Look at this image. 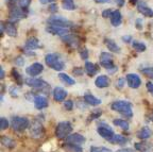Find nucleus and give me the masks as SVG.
<instances>
[{
  "instance_id": "f257e3e1",
  "label": "nucleus",
  "mask_w": 153,
  "mask_h": 152,
  "mask_svg": "<svg viewBox=\"0 0 153 152\" xmlns=\"http://www.w3.org/2000/svg\"><path fill=\"white\" fill-rule=\"evenodd\" d=\"M112 110L116 111V112L120 113L127 118H131L133 116V111H132V104L129 101H123V100H119L116 101L112 104Z\"/></svg>"
},
{
  "instance_id": "f03ea898",
  "label": "nucleus",
  "mask_w": 153,
  "mask_h": 152,
  "mask_svg": "<svg viewBox=\"0 0 153 152\" xmlns=\"http://www.w3.org/2000/svg\"><path fill=\"white\" fill-rule=\"evenodd\" d=\"M45 62L50 68L54 69L56 72H61L64 69V62L61 60V57L57 53H49L46 55Z\"/></svg>"
},
{
  "instance_id": "7ed1b4c3",
  "label": "nucleus",
  "mask_w": 153,
  "mask_h": 152,
  "mask_svg": "<svg viewBox=\"0 0 153 152\" xmlns=\"http://www.w3.org/2000/svg\"><path fill=\"white\" fill-rule=\"evenodd\" d=\"M72 131V127L70 124V122L68 121H64V122H60L57 124L56 128H55V136L60 139H63V138L67 137L71 133Z\"/></svg>"
},
{
  "instance_id": "20e7f679",
  "label": "nucleus",
  "mask_w": 153,
  "mask_h": 152,
  "mask_svg": "<svg viewBox=\"0 0 153 152\" xmlns=\"http://www.w3.org/2000/svg\"><path fill=\"white\" fill-rule=\"evenodd\" d=\"M29 127V119L26 117H13L12 118V128L16 132H22Z\"/></svg>"
},
{
  "instance_id": "39448f33",
  "label": "nucleus",
  "mask_w": 153,
  "mask_h": 152,
  "mask_svg": "<svg viewBox=\"0 0 153 152\" xmlns=\"http://www.w3.org/2000/svg\"><path fill=\"white\" fill-rule=\"evenodd\" d=\"M48 24L53 25V26L63 27V28H71L72 22H70L67 18H64L62 16H52L48 19Z\"/></svg>"
},
{
  "instance_id": "423d86ee",
  "label": "nucleus",
  "mask_w": 153,
  "mask_h": 152,
  "mask_svg": "<svg viewBox=\"0 0 153 152\" xmlns=\"http://www.w3.org/2000/svg\"><path fill=\"white\" fill-rule=\"evenodd\" d=\"M46 31L49 32V33L53 34V35H59V36H65L67 34H69V29L68 28H63V27H59V26H53L50 25L46 28Z\"/></svg>"
},
{
  "instance_id": "0eeeda50",
  "label": "nucleus",
  "mask_w": 153,
  "mask_h": 152,
  "mask_svg": "<svg viewBox=\"0 0 153 152\" xmlns=\"http://www.w3.org/2000/svg\"><path fill=\"white\" fill-rule=\"evenodd\" d=\"M25 17V13L22 12V9H19L17 7H11L10 10V14H9V20L12 22H19L20 19H22Z\"/></svg>"
},
{
  "instance_id": "6e6552de",
  "label": "nucleus",
  "mask_w": 153,
  "mask_h": 152,
  "mask_svg": "<svg viewBox=\"0 0 153 152\" xmlns=\"http://www.w3.org/2000/svg\"><path fill=\"white\" fill-rule=\"evenodd\" d=\"M100 64L105 69H111L115 67L114 63H113V57L108 52H101L100 54Z\"/></svg>"
},
{
  "instance_id": "1a4fd4ad",
  "label": "nucleus",
  "mask_w": 153,
  "mask_h": 152,
  "mask_svg": "<svg viewBox=\"0 0 153 152\" xmlns=\"http://www.w3.org/2000/svg\"><path fill=\"white\" fill-rule=\"evenodd\" d=\"M26 84L30 87H33V88H46L48 87V84L46 83L45 81L41 80V79H36V78H28L26 81Z\"/></svg>"
},
{
  "instance_id": "9d476101",
  "label": "nucleus",
  "mask_w": 153,
  "mask_h": 152,
  "mask_svg": "<svg viewBox=\"0 0 153 152\" xmlns=\"http://www.w3.org/2000/svg\"><path fill=\"white\" fill-rule=\"evenodd\" d=\"M30 132H31V135L35 138H39L44 135V127L43 124L39 122V121H34L33 124L31 126V129H30Z\"/></svg>"
},
{
  "instance_id": "9b49d317",
  "label": "nucleus",
  "mask_w": 153,
  "mask_h": 152,
  "mask_svg": "<svg viewBox=\"0 0 153 152\" xmlns=\"http://www.w3.org/2000/svg\"><path fill=\"white\" fill-rule=\"evenodd\" d=\"M126 80H127L128 85L131 88H138L141 84V80L137 75L135 74H129L126 77Z\"/></svg>"
},
{
  "instance_id": "f8f14e48",
  "label": "nucleus",
  "mask_w": 153,
  "mask_h": 152,
  "mask_svg": "<svg viewBox=\"0 0 153 152\" xmlns=\"http://www.w3.org/2000/svg\"><path fill=\"white\" fill-rule=\"evenodd\" d=\"M43 70H44L43 65L39 64V63H34V64L30 65V66L26 69V72L30 77H35V76H38L39 74H42Z\"/></svg>"
},
{
  "instance_id": "ddd939ff",
  "label": "nucleus",
  "mask_w": 153,
  "mask_h": 152,
  "mask_svg": "<svg viewBox=\"0 0 153 152\" xmlns=\"http://www.w3.org/2000/svg\"><path fill=\"white\" fill-rule=\"evenodd\" d=\"M97 131H98L99 135H100L101 137L104 138V139H106V140H111L115 135L112 129L108 128V127H99Z\"/></svg>"
},
{
  "instance_id": "4468645a",
  "label": "nucleus",
  "mask_w": 153,
  "mask_h": 152,
  "mask_svg": "<svg viewBox=\"0 0 153 152\" xmlns=\"http://www.w3.org/2000/svg\"><path fill=\"white\" fill-rule=\"evenodd\" d=\"M63 42L67 44V45L71 46L74 48H78L79 47V44H80V40L78 38V36L74 35V34H67V35L63 36L62 37Z\"/></svg>"
},
{
  "instance_id": "2eb2a0df",
  "label": "nucleus",
  "mask_w": 153,
  "mask_h": 152,
  "mask_svg": "<svg viewBox=\"0 0 153 152\" xmlns=\"http://www.w3.org/2000/svg\"><path fill=\"white\" fill-rule=\"evenodd\" d=\"M67 97V92L62 87H55L53 90V99L56 102H62Z\"/></svg>"
},
{
  "instance_id": "dca6fc26",
  "label": "nucleus",
  "mask_w": 153,
  "mask_h": 152,
  "mask_svg": "<svg viewBox=\"0 0 153 152\" xmlns=\"http://www.w3.org/2000/svg\"><path fill=\"white\" fill-rule=\"evenodd\" d=\"M66 140H67V143L76 144V145H82V144L85 143V138H84L81 134H78V133L68 135L66 137Z\"/></svg>"
},
{
  "instance_id": "f3484780",
  "label": "nucleus",
  "mask_w": 153,
  "mask_h": 152,
  "mask_svg": "<svg viewBox=\"0 0 153 152\" xmlns=\"http://www.w3.org/2000/svg\"><path fill=\"white\" fill-rule=\"evenodd\" d=\"M34 107L37 110H43L48 107V100L44 96H36L34 98Z\"/></svg>"
},
{
  "instance_id": "a211bd4d",
  "label": "nucleus",
  "mask_w": 153,
  "mask_h": 152,
  "mask_svg": "<svg viewBox=\"0 0 153 152\" xmlns=\"http://www.w3.org/2000/svg\"><path fill=\"white\" fill-rule=\"evenodd\" d=\"M95 84H96V86H97V87H99V88L108 87V86L110 85V78H108V76H104V75H102V76H99L98 78L96 79Z\"/></svg>"
},
{
  "instance_id": "6ab92c4d",
  "label": "nucleus",
  "mask_w": 153,
  "mask_h": 152,
  "mask_svg": "<svg viewBox=\"0 0 153 152\" xmlns=\"http://www.w3.org/2000/svg\"><path fill=\"white\" fill-rule=\"evenodd\" d=\"M122 22V16L121 13L118 11V10H115L113 11L112 15H111V22L114 27H118Z\"/></svg>"
},
{
  "instance_id": "aec40b11",
  "label": "nucleus",
  "mask_w": 153,
  "mask_h": 152,
  "mask_svg": "<svg viewBox=\"0 0 153 152\" xmlns=\"http://www.w3.org/2000/svg\"><path fill=\"white\" fill-rule=\"evenodd\" d=\"M152 134L153 132L151 129H149L148 127H143L137 132V137L140 138V139H148L149 137L152 136Z\"/></svg>"
},
{
  "instance_id": "412c9836",
  "label": "nucleus",
  "mask_w": 153,
  "mask_h": 152,
  "mask_svg": "<svg viewBox=\"0 0 153 152\" xmlns=\"http://www.w3.org/2000/svg\"><path fill=\"white\" fill-rule=\"evenodd\" d=\"M26 48L29 50H35L38 49V48H41V45H39V42L37 40V38L30 37L26 42Z\"/></svg>"
},
{
  "instance_id": "4be33fe9",
  "label": "nucleus",
  "mask_w": 153,
  "mask_h": 152,
  "mask_svg": "<svg viewBox=\"0 0 153 152\" xmlns=\"http://www.w3.org/2000/svg\"><path fill=\"white\" fill-rule=\"evenodd\" d=\"M137 10H138V12L141 13L143 16H146V17L153 16V11L150 9V7H147L145 3H139V4L137 5Z\"/></svg>"
},
{
  "instance_id": "5701e85b",
  "label": "nucleus",
  "mask_w": 153,
  "mask_h": 152,
  "mask_svg": "<svg viewBox=\"0 0 153 152\" xmlns=\"http://www.w3.org/2000/svg\"><path fill=\"white\" fill-rule=\"evenodd\" d=\"M5 27V32H7V35L12 36V37H15L17 35V30H16V27L14 26V22H9L4 25Z\"/></svg>"
},
{
  "instance_id": "b1692460",
  "label": "nucleus",
  "mask_w": 153,
  "mask_h": 152,
  "mask_svg": "<svg viewBox=\"0 0 153 152\" xmlns=\"http://www.w3.org/2000/svg\"><path fill=\"white\" fill-rule=\"evenodd\" d=\"M85 72L89 77H93L97 74V72H98V67L91 62H86L85 63Z\"/></svg>"
},
{
  "instance_id": "393cba45",
  "label": "nucleus",
  "mask_w": 153,
  "mask_h": 152,
  "mask_svg": "<svg viewBox=\"0 0 153 152\" xmlns=\"http://www.w3.org/2000/svg\"><path fill=\"white\" fill-rule=\"evenodd\" d=\"M84 101H85L87 104L94 105V107H96V105H99L101 103V100L100 99L94 97L93 95H89V94H87V95L84 96Z\"/></svg>"
},
{
  "instance_id": "a878e982",
  "label": "nucleus",
  "mask_w": 153,
  "mask_h": 152,
  "mask_svg": "<svg viewBox=\"0 0 153 152\" xmlns=\"http://www.w3.org/2000/svg\"><path fill=\"white\" fill-rule=\"evenodd\" d=\"M134 146H135V149L139 152H151V150H152L150 144L145 143V142H143V143H136Z\"/></svg>"
},
{
  "instance_id": "bb28decb",
  "label": "nucleus",
  "mask_w": 153,
  "mask_h": 152,
  "mask_svg": "<svg viewBox=\"0 0 153 152\" xmlns=\"http://www.w3.org/2000/svg\"><path fill=\"white\" fill-rule=\"evenodd\" d=\"M105 44H106V47H108V49L110 50L111 52L118 53L120 51V48L118 47V45L116 43H115L114 40H112V39H106V40H105Z\"/></svg>"
},
{
  "instance_id": "cd10ccee",
  "label": "nucleus",
  "mask_w": 153,
  "mask_h": 152,
  "mask_svg": "<svg viewBox=\"0 0 153 152\" xmlns=\"http://www.w3.org/2000/svg\"><path fill=\"white\" fill-rule=\"evenodd\" d=\"M64 149L67 152H83V149L79 145L70 144V143H67L66 145H64Z\"/></svg>"
},
{
  "instance_id": "c85d7f7f",
  "label": "nucleus",
  "mask_w": 153,
  "mask_h": 152,
  "mask_svg": "<svg viewBox=\"0 0 153 152\" xmlns=\"http://www.w3.org/2000/svg\"><path fill=\"white\" fill-rule=\"evenodd\" d=\"M1 144H2L4 147L10 148V149L14 148L15 145H16L14 140H13L11 137H9V136H2V138H1Z\"/></svg>"
},
{
  "instance_id": "c756f323",
  "label": "nucleus",
  "mask_w": 153,
  "mask_h": 152,
  "mask_svg": "<svg viewBox=\"0 0 153 152\" xmlns=\"http://www.w3.org/2000/svg\"><path fill=\"white\" fill-rule=\"evenodd\" d=\"M110 142H112V143H114V144H118V145H124V144L128 143V139H127V137H124V136L120 135V134H116V135H114V137H113Z\"/></svg>"
},
{
  "instance_id": "7c9ffc66",
  "label": "nucleus",
  "mask_w": 153,
  "mask_h": 152,
  "mask_svg": "<svg viewBox=\"0 0 153 152\" xmlns=\"http://www.w3.org/2000/svg\"><path fill=\"white\" fill-rule=\"evenodd\" d=\"M59 78H60V80L62 81V82H64L67 85H74V84L76 83V81H74L71 77H69L66 74H59Z\"/></svg>"
},
{
  "instance_id": "2f4dec72",
  "label": "nucleus",
  "mask_w": 153,
  "mask_h": 152,
  "mask_svg": "<svg viewBox=\"0 0 153 152\" xmlns=\"http://www.w3.org/2000/svg\"><path fill=\"white\" fill-rule=\"evenodd\" d=\"M113 124H114L115 126L120 127L122 130H126V131L129 130V122H128L127 120H123V119H115V120L113 121Z\"/></svg>"
},
{
  "instance_id": "473e14b6",
  "label": "nucleus",
  "mask_w": 153,
  "mask_h": 152,
  "mask_svg": "<svg viewBox=\"0 0 153 152\" xmlns=\"http://www.w3.org/2000/svg\"><path fill=\"white\" fill-rule=\"evenodd\" d=\"M132 46L135 50H136L137 52H143L146 50V45L141 42H137V40H134L133 43H132Z\"/></svg>"
},
{
  "instance_id": "72a5a7b5",
  "label": "nucleus",
  "mask_w": 153,
  "mask_h": 152,
  "mask_svg": "<svg viewBox=\"0 0 153 152\" xmlns=\"http://www.w3.org/2000/svg\"><path fill=\"white\" fill-rule=\"evenodd\" d=\"M62 7H64L65 10H68V11H72V10H74L76 5H74V0H63Z\"/></svg>"
},
{
  "instance_id": "f704fd0d",
  "label": "nucleus",
  "mask_w": 153,
  "mask_h": 152,
  "mask_svg": "<svg viewBox=\"0 0 153 152\" xmlns=\"http://www.w3.org/2000/svg\"><path fill=\"white\" fill-rule=\"evenodd\" d=\"M12 77L16 80V82L19 84V85H22V84L24 83V80H22V76L19 75V72H17L16 69H12Z\"/></svg>"
},
{
  "instance_id": "c9c22d12",
  "label": "nucleus",
  "mask_w": 153,
  "mask_h": 152,
  "mask_svg": "<svg viewBox=\"0 0 153 152\" xmlns=\"http://www.w3.org/2000/svg\"><path fill=\"white\" fill-rule=\"evenodd\" d=\"M141 72H143L145 76H147L148 78L153 79V68L152 67H147V68L141 69Z\"/></svg>"
},
{
  "instance_id": "e433bc0d",
  "label": "nucleus",
  "mask_w": 153,
  "mask_h": 152,
  "mask_svg": "<svg viewBox=\"0 0 153 152\" xmlns=\"http://www.w3.org/2000/svg\"><path fill=\"white\" fill-rule=\"evenodd\" d=\"M91 152H112V150L105 147H91Z\"/></svg>"
},
{
  "instance_id": "4c0bfd02",
  "label": "nucleus",
  "mask_w": 153,
  "mask_h": 152,
  "mask_svg": "<svg viewBox=\"0 0 153 152\" xmlns=\"http://www.w3.org/2000/svg\"><path fill=\"white\" fill-rule=\"evenodd\" d=\"M9 128V121H7V118H4V117H2V118L0 119V129L1 130H5V129Z\"/></svg>"
},
{
  "instance_id": "58836bf2",
  "label": "nucleus",
  "mask_w": 153,
  "mask_h": 152,
  "mask_svg": "<svg viewBox=\"0 0 153 152\" xmlns=\"http://www.w3.org/2000/svg\"><path fill=\"white\" fill-rule=\"evenodd\" d=\"M31 0H19V5L22 9H27V7L30 5Z\"/></svg>"
},
{
  "instance_id": "ea45409f",
  "label": "nucleus",
  "mask_w": 153,
  "mask_h": 152,
  "mask_svg": "<svg viewBox=\"0 0 153 152\" xmlns=\"http://www.w3.org/2000/svg\"><path fill=\"white\" fill-rule=\"evenodd\" d=\"M64 107H65V109L68 110V111H71V110L74 109V102H72L71 100H67V101H65Z\"/></svg>"
},
{
  "instance_id": "a19ab883",
  "label": "nucleus",
  "mask_w": 153,
  "mask_h": 152,
  "mask_svg": "<svg viewBox=\"0 0 153 152\" xmlns=\"http://www.w3.org/2000/svg\"><path fill=\"white\" fill-rule=\"evenodd\" d=\"M15 64H16L17 66H24L25 59L22 57H17L16 59H15Z\"/></svg>"
},
{
  "instance_id": "79ce46f5",
  "label": "nucleus",
  "mask_w": 153,
  "mask_h": 152,
  "mask_svg": "<svg viewBox=\"0 0 153 152\" xmlns=\"http://www.w3.org/2000/svg\"><path fill=\"white\" fill-rule=\"evenodd\" d=\"M123 85H124V79L123 78L118 79V81L116 82V87L119 88V89H121V88L123 87Z\"/></svg>"
},
{
  "instance_id": "37998d69",
  "label": "nucleus",
  "mask_w": 153,
  "mask_h": 152,
  "mask_svg": "<svg viewBox=\"0 0 153 152\" xmlns=\"http://www.w3.org/2000/svg\"><path fill=\"white\" fill-rule=\"evenodd\" d=\"M101 114H102V112H101V111H95V112H94L93 114L91 115V117L88 118V120H91V119H96V118H98L99 116H101Z\"/></svg>"
},
{
  "instance_id": "c03bdc74",
  "label": "nucleus",
  "mask_w": 153,
  "mask_h": 152,
  "mask_svg": "<svg viewBox=\"0 0 153 152\" xmlns=\"http://www.w3.org/2000/svg\"><path fill=\"white\" fill-rule=\"evenodd\" d=\"M112 13H113L112 10L108 9V10H105V11H103L102 12V16L104 17V18H110L111 15H112Z\"/></svg>"
},
{
  "instance_id": "a18cd8bd",
  "label": "nucleus",
  "mask_w": 153,
  "mask_h": 152,
  "mask_svg": "<svg viewBox=\"0 0 153 152\" xmlns=\"http://www.w3.org/2000/svg\"><path fill=\"white\" fill-rule=\"evenodd\" d=\"M80 55L83 60H87L88 59V52H87V49H82L81 52H80Z\"/></svg>"
},
{
  "instance_id": "49530a36",
  "label": "nucleus",
  "mask_w": 153,
  "mask_h": 152,
  "mask_svg": "<svg viewBox=\"0 0 153 152\" xmlns=\"http://www.w3.org/2000/svg\"><path fill=\"white\" fill-rule=\"evenodd\" d=\"M57 10H59V7H57V5L55 4V3H51V4L49 5V11H50L51 13H56Z\"/></svg>"
},
{
  "instance_id": "de8ad7c7",
  "label": "nucleus",
  "mask_w": 153,
  "mask_h": 152,
  "mask_svg": "<svg viewBox=\"0 0 153 152\" xmlns=\"http://www.w3.org/2000/svg\"><path fill=\"white\" fill-rule=\"evenodd\" d=\"M10 94L13 96V97H17V94H18V89L16 88V86H13V87L10 88Z\"/></svg>"
},
{
  "instance_id": "09e8293b",
  "label": "nucleus",
  "mask_w": 153,
  "mask_h": 152,
  "mask_svg": "<svg viewBox=\"0 0 153 152\" xmlns=\"http://www.w3.org/2000/svg\"><path fill=\"white\" fill-rule=\"evenodd\" d=\"M146 85H147V89H148V92L153 96V83L152 82H147Z\"/></svg>"
},
{
  "instance_id": "8fccbe9b",
  "label": "nucleus",
  "mask_w": 153,
  "mask_h": 152,
  "mask_svg": "<svg viewBox=\"0 0 153 152\" xmlns=\"http://www.w3.org/2000/svg\"><path fill=\"white\" fill-rule=\"evenodd\" d=\"M83 72H84V70L82 68H74V75H76V76H81Z\"/></svg>"
},
{
  "instance_id": "3c124183",
  "label": "nucleus",
  "mask_w": 153,
  "mask_h": 152,
  "mask_svg": "<svg viewBox=\"0 0 153 152\" xmlns=\"http://www.w3.org/2000/svg\"><path fill=\"white\" fill-rule=\"evenodd\" d=\"M141 22H143V19L141 18H138L136 19V22H135V24H136V27L138 30H141V28H143V26H141Z\"/></svg>"
},
{
  "instance_id": "603ef678",
  "label": "nucleus",
  "mask_w": 153,
  "mask_h": 152,
  "mask_svg": "<svg viewBox=\"0 0 153 152\" xmlns=\"http://www.w3.org/2000/svg\"><path fill=\"white\" fill-rule=\"evenodd\" d=\"M7 5L10 7H16V0H7Z\"/></svg>"
},
{
  "instance_id": "864d4df0",
  "label": "nucleus",
  "mask_w": 153,
  "mask_h": 152,
  "mask_svg": "<svg viewBox=\"0 0 153 152\" xmlns=\"http://www.w3.org/2000/svg\"><path fill=\"white\" fill-rule=\"evenodd\" d=\"M122 40H123V42H127V43H129V42H131L132 40V38H131V36H123V37H122Z\"/></svg>"
},
{
  "instance_id": "5fc2aeb1",
  "label": "nucleus",
  "mask_w": 153,
  "mask_h": 152,
  "mask_svg": "<svg viewBox=\"0 0 153 152\" xmlns=\"http://www.w3.org/2000/svg\"><path fill=\"white\" fill-rule=\"evenodd\" d=\"M117 152H134L133 149H130V148H127V149H120L118 150Z\"/></svg>"
},
{
  "instance_id": "6e6d98bb",
  "label": "nucleus",
  "mask_w": 153,
  "mask_h": 152,
  "mask_svg": "<svg viewBox=\"0 0 153 152\" xmlns=\"http://www.w3.org/2000/svg\"><path fill=\"white\" fill-rule=\"evenodd\" d=\"M124 2H126V0H117V4L119 5V7H123Z\"/></svg>"
},
{
  "instance_id": "4d7b16f0",
  "label": "nucleus",
  "mask_w": 153,
  "mask_h": 152,
  "mask_svg": "<svg viewBox=\"0 0 153 152\" xmlns=\"http://www.w3.org/2000/svg\"><path fill=\"white\" fill-rule=\"evenodd\" d=\"M0 78H1V79H3V78H4V70H3V68H2V67H1V68H0Z\"/></svg>"
},
{
  "instance_id": "13d9d810",
  "label": "nucleus",
  "mask_w": 153,
  "mask_h": 152,
  "mask_svg": "<svg viewBox=\"0 0 153 152\" xmlns=\"http://www.w3.org/2000/svg\"><path fill=\"white\" fill-rule=\"evenodd\" d=\"M116 70H117V67L115 66V67H113V68H111V69H108V72H110V74H114L115 72H116Z\"/></svg>"
},
{
  "instance_id": "bf43d9fd",
  "label": "nucleus",
  "mask_w": 153,
  "mask_h": 152,
  "mask_svg": "<svg viewBox=\"0 0 153 152\" xmlns=\"http://www.w3.org/2000/svg\"><path fill=\"white\" fill-rule=\"evenodd\" d=\"M112 0H98V2L100 3H108V2H111Z\"/></svg>"
},
{
  "instance_id": "052dcab7",
  "label": "nucleus",
  "mask_w": 153,
  "mask_h": 152,
  "mask_svg": "<svg viewBox=\"0 0 153 152\" xmlns=\"http://www.w3.org/2000/svg\"><path fill=\"white\" fill-rule=\"evenodd\" d=\"M148 119H149V120H150V121H153V111H152V112H151V114L148 116Z\"/></svg>"
},
{
  "instance_id": "680f3d73",
  "label": "nucleus",
  "mask_w": 153,
  "mask_h": 152,
  "mask_svg": "<svg viewBox=\"0 0 153 152\" xmlns=\"http://www.w3.org/2000/svg\"><path fill=\"white\" fill-rule=\"evenodd\" d=\"M39 1H41V3L45 4V3H47V1H49V0H39Z\"/></svg>"
},
{
  "instance_id": "e2e57ef3",
  "label": "nucleus",
  "mask_w": 153,
  "mask_h": 152,
  "mask_svg": "<svg viewBox=\"0 0 153 152\" xmlns=\"http://www.w3.org/2000/svg\"><path fill=\"white\" fill-rule=\"evenodd\" d=\"M49 1H53V0H49Z\"/></svg>"
}]
</instances>
